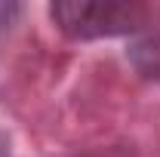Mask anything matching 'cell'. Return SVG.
I'll return each mask as SVG.
<instances>
[{
    "label": "cell",
    "mask_w": 160,
    "mask_h": 157,
    "mask_svg": "<svg viewBox=\"0 0 160 157\" xmlns=\"http://www.w3.org/2000/svg\"><path fill=\"white\" fill-rule=\"evenodd\" d=\"M49 16L74 40L120 37L148 28L151 9L145 3H105V0H59L49 6Z\"/></svg>",
    "instance_id": "1"
},
{
    "label": "cell",
    "mask_w": 160,
    "mask_h": 157,
    "mask_svg": "<svg viewBox=\"0 0 160 157\" xmlns=\"http://www.w3.org/2000/svg\"><path fill=\"white\" fill-rule=\"evenodd\" d=\"M0 157H9V145H6V139L0 136Z\"/></svg>",
    "instance_id": "2"
}]
</instances>
